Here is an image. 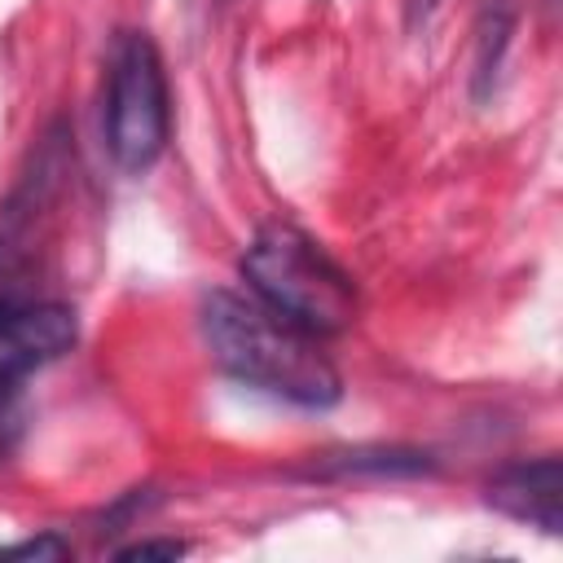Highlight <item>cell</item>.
Wrapping results in <instances>:
<instances>
[{
    "label": "cell",
    "mask_w": 563,
    "mask_h": 563,
    "mask_svg": "<svg viewBox=\"0 0 563 563\" xmlns=\"http://www.w3.org/2000/svg\"><path fill=\"white\" fill-rule=\"evenodd\" d=\"M189 545L176 541V537H150V541H132V545H119L114 559H180Z\"/></svg>",
    "instance_id": "obj_9"
},
{
    "label": "cell",
    "mask_w": 563,
    "mask_h": 563,
    "mask_svg": "<svg viewBox=\"0 0 563 563\" xmlns=\"http://www.w3.org/2000/svg\"><path fill=\"white\" fill-rule=\"evenodd\" d=\"M510 35H515V4L510 0H484L475 13V70H471L475 101H488L497 70H501V57L510 48Z\"/></svg>",
    "instance_id": "obj_6"
},
{
    "label": "cell",
    "mask_w": 563,
    "mask_h": 563,
    "mask_svg": "<svg viewBox=\"0 0 563 563\" xmlns=\"http://www.w3.org/2000/svg\"><path fill=\"white\" fill-rule=\"evenodd\" d=\"M484 501L515 523H528V528H541L545 537H559L563 532V462L554 453L506 462L484 484Z\"/></svg>",
    "instance_id": "obj_5"
},
{
    "label": "cell",
    "mask_w": 563,
    "mask_h": 563,
    "mask_svg": "<svg viewBox=\"0 0 563 563\" xmlns=\"http://www.w3.org/2000/svg\"><path fill=\"white\" fill-rule=\"evenodd\" d=\"M400 9H405V31H422L435 18L440 0H400Z\"/></svg>",
    "instance_id": "obj_10"
},
{
    "label": "cell",
    "mask_w": 563,
    "mask_h": 563,
    "mask_svg": "<svg viewBox=\"0 0 563 563\" xmlns=\"http://www.w3.org/2000/svg\"><path fill=\"white\" fill-rule=\"evenodd\" d=\"M66 554H70V541L57 532H40V537L0 545V559H66Z\"/></svg>",
    "instance_id": "obj_8"
},
{
    "label": "cell",
    "mask_w": 563,
    "mask_h": 563,
    "mask_svg": "<svg viewBox=\"0 0 563 563\" xmlns=\"http://www.w3.org/2000/svg\"><path fill=\"white\" fill-rule=\"evenodd\" d=\"M242 277L251 299H260L268 312L286 317L290 325L325 339L352 325L356 317V282L343 264L325 255L317 238H308L299 224L268 220L255 229V238L242 251Z\"/></svg>",
    "instance_id": "obj_2"
},
{
    "label": "cell",
    "mask_w": 563,
    "mask_h": 563,
    "mask_svg": "<svg viewBox=\"0 0 563 563\" xmlns=\"http://www.w3.org/2000/svg\"><path fill=\"white\" fill-rule=\"evenodd\" d=\"M75 339H79V321L66 303L0 299V449L13 422V400L22 391V378L66 356Z\"/></svg>",
    "instance_id": "obj_4"
},
{
    "label": "cell",
    "mask_w": 563,
    "mask_h": 563,
    "mask_svg": "<svg viewBox=\"0 0 563 563\" xmlns=\"http://www.w3.org/2000/svg\"><path fill=\"white\" fill-rule=\"evenodd\" d=\"M435 457L422 449H347V453H325V462L312 466V475H431Z\"/></svg>",
    "instance_id": "obj_7"
},
{
    "label": "cell",
    "mask_w": 563,
    "mask_h": 563,
    "mask_svg": "<svg viewBox=\"0 0 563 563\" xmlns=\"http://www.w3.org/2000/svg\"><path fill=\"white\" fill-rule=\"evenodd\" d=\"M167 136L172 101L163 57L145 31H123L106 70V150L123 172L141 176L163 158Z\"/></svg>",
    "instance_id": "obj_3"
},
{
    "label": "cell",
    "mask_w": 563,
    "mask_h": 563,
    "mask_svg": "<svg viewBox=\"0 0 563 563\" xmlns=\"http://www.w3.org/2000/svg\"><path fill=\"white\" fill-rule=\"evenodd\" d=\"M202 339L211 361L255 391L303 409H330L343 396V378L317 347V334L290 325L251 295L211 290L202 299Z\"/></svg>",
    "instance_id": "obj_1"
}]
</instances>
